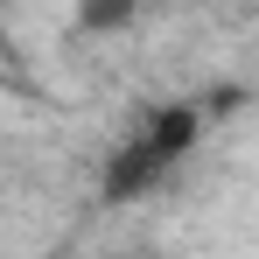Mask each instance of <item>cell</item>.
Wrapping results in <instances>:
<instances>
[{"instance_id": "obj_2", "label": "cell", "mask_w": 259, "mask_h": 259, "mask_svg": "<svg viewBox=\"0 0 259 259\" xmlns=\"http://www.w3.org/2000/svg\"><path fill=\"white\" fill-rule=\"evenodd\" d=\"M147 0H70V28L77 35H126Z\"/></svg>"}, {"instance_id": "obj_3", "label": "cell", "mask_w": 259, "mask_h": 259, "mask_svg": "<svg viewBox=\"0 0 259 259\" xmlns=\"http://www.w3.org/2000/svg\"><path fill=\"white\" fill-rule=\"evenodd\" d=\"M140 259H147V252H140Z\"/></svg>"}, {"instance_id": "obj_1", "label": "cell", "mask_w": 259, "mask_h": 259, "mask_svg": "<svg viewBox=\"0 0 259 259\" xmlns=\"http://www.w3.org/2000/svg\"><path fill=\"white\" fill-rule=\"evenodd\" d=\"M203 105L196 98H175V105H147L133 133L98 161V196L105 203H140V196H154L161 182H168L189 154H196V140H203Z\"/></svg>"}]
</instances>
